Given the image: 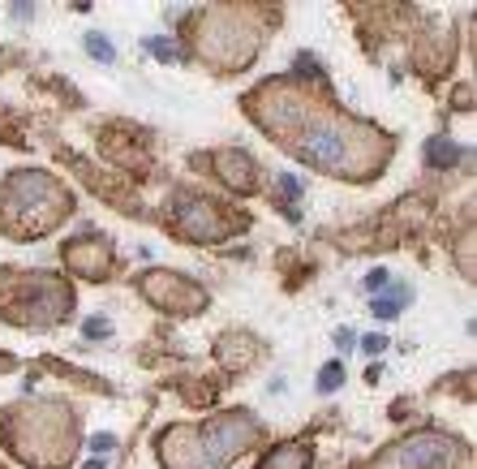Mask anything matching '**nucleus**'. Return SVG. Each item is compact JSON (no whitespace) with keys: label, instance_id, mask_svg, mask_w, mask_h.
<instances>
[{"label":"nucleus","instance_id":"23","mask_svg":"<svg viewBox=\"0 0 477 469\" xmlns=\"http://www.w3.org/2000/svg\"><path fill=\"white\" fill-rule=\"evenodd\" d=\"M336 344L340 349H353V332H336Z\"/></svg>","mask_w":477,"mask_h":469},{"label":"nucleus","instance_id":"19","mask_svg":"<svg viewBox=\"0 0 477 469\" xmlns=\"http://www.w3.org/2000/svg\"><path fill=\"white\" fill-rule=\"evenodd\" d=\"M361 349H365V353H383V349H387V340H383V336H365V340H361Z\"/></svg>","mask_w":477,"mask_h":469},{"label":"nucleus","instance_id":"12","mask_svg":"<svg viewBox=\"0 0 477 469\" xmlns=\"http://www.w3.org/2000/svg\"><path fill=\"white\" fill-rule=\"evenodd\" d=\"M258 469H310V448L305 444H280Z\"/></svg>","mask_w":477,"mask_h":469},{"label":"nucleus","instance_id":"6","mask_svg":"<svg viewBox=\"0 0 477 469\" xmlns=\"http://www.w3.org/2000/svg\"><path fill=\"white\" fill-rule=\"evenodd\" d=\"M249 9H216L202 22V57L216 61L220 69L249 65L258 52V30L245 18Z\"/></svg>","mask_w":477,"mask_h":469},{"label":"nucleus","instance_id":"11","mask_svg":"<svg viewBox=\"0 0 477 469\" xmlns=\"http://www.w3.org/2000/svg\"><path fill=\"white\" fill-rule=\"evenodd\" d=\"M69 263L82 272V276H90V280H99L103 272H108V245H103V241H69Z\"/></svg>","mask_w":477,"mask_h":469},{"label":"nucleus","instance_id":"8","mask_svg":"<svg viewBox=\"0 0 477 469\" xmlns=\"http://www.w3.org/2000/svg\"><path fill=\"white\" fill-rule=\"evenodd\" d=\"M177 228L194 241H224L228 233L241 228V216L224 212V207L211 202V198L185 194V198H177Z\"/></svg>","mask_w":477,"mask_h":469},{"label":"nucleus","instance_id":"21","mask_svg":"<svg viewBox=\"0 0 477 469\" xmlns=\"http://www.w3.org/2000/svg\"><path fill=\"white\" fill-rule=\"evenodd\" d=\"M280 185H284L288 198H301V181H297V177H280Z\"/></svg>","mask_w":477,"mask_h":469},{"label":"nucleus","instance_id":"9","mask_svg":"<svg viewBox=\"0 0 477 469\" xmlns=\"http://www.w3.org/2000/svg\"><path fill=\"white\" fill-rule=\"evenodd\" d=\"M142 289L155 306L164 310H181V315H194V310L206 306V293L189 280V276H177V272H146L142 276Z\"/></svg>","mask_w":477,"mask_h":469},{"label":"nucleus","instance_id":"2","mask_svg":"<svg viewBox=\"0 0 477 469\" xmlns=\"http://www.w3.org/2000/svg\"><path fill=\"white\" fill-rule=\"evenodd\" d=\"M258 439V418L245 409H228L206 427H172L159 435V456L168 469H211L228 465L241 448Z\"/></svg>","mask_w":477,"mask_h":469},{"label":"nucleus","instance_id":"16","mask_svg":"<svg viewBox=\"0 0 477 469\" xmlns=\"http://www.w3.org/2000/svg\"><path fill=\"white\" fill-rule=\"evenodd\" d=\"M340 383H344V366L340 361H327V366L318 371V392H336Z\"/></svg>","mask_w":477,"mask_h":469},{"label":"nucleus","instance_id":"24","mask_svg":"<svg viewBox=\"0 0 477 469\" xmlns=\"http://www.w3.org/2000/svg\"><path fill=\"white\" fill-rule=\"evenodd\" d=\"M86 469H108V465H103V461H90V465H86Z\"/></svg>","mask_w":477,"mask_h":469},{"label":"nucleus","instance_id":"15","mask_svg":"<svg viewBox=\"0 0 477 469\" xmlns=\"http://www.w3.org/2000/svg\"><path fill=\"white\" fill-rule=\"evenodd\" d=\"M86 47H90V57H95V61H108V65L117 61L112 39H108V35H99V30H90V35H86Z\"/></svg>","mask_w":477,"mask_h":469},{"label":"nucleus","instance_id":"5","mask_svg":"<svg viewBox=\"0 0 477 469\" xmlns=\"http://www.w3.org/2000/svg\"><path fill=\"white\" fill-rule=\"evenodd\" d=\"M18 422V439L13 448L30 461V465H61L73 448V422H69V409L65 405H30L22 413H13Z\"/></svg>","mask_w":477,"mask_h":469},{"label":"nucleus","instance_id":"18","mask_svg":"<svg viewBox=\"0 0 477 469\" xmlns=\"http://www.w3.org/2000/svg\"><path fill=\"white\" fill-rule=\"evenodd\" d=\"M86 336H90V340L108 336V323H103V319H86Z\"/></svg>","mask_w":477,"mask_h":469},{"label":"nucleus","instance_id":"3","mask_svg":"<svg viewBox=\"0 0 477 469\" xmlns=\"http://www.w3.org/2000/svg\"><path fill=\"white\" fill-rule=\"evenodd\" d=\"M69 190L61 181H52L47 173H13L0 190V224H9L13 237H35V233H47L57 228L65 216H69Z\"/></svg>","mask_w":477,"mask_h":469},{"label":"nucleus","instance_id":"1","mask_svg":"<svg viewBox=\"0 0 477 469\" xmlns=\"http://www.w3.org/2000/svg\"><path fill=\"white\" fill-rule=\"evenodd\" d=\"M249 108H254L258 125L276 142L293 146V155H301L305 164L323 168V173H336V177L365 181V177H375L391 155L387 134H379L365 121L327 112L323 103H314L305 91H297L288 82L262 86L249 99Z\"/></svg>","mask_w":477,"mask_h":469},{"label":"nucleus","instance_id":"7","mask_svg":"<svg viewBox=\"0 0 477 469\" xmlns=\"http://www.w3.org/2000/svg\"><path fill=\"white\" fill-rule=\"evenodd\" d=\"M464 456H469L464 444H456L452 435L421 431V435H408L396 448H387L375 469H460Z\"/></svg>","mask_w":477,"mask_h":469},{"label":"nucleus","instance_id":"10","mask_svg":"<svg viewBox=\"0 0 477 469\" xmlns=\"http://www.w3.org/2000/svg\"><path fill=\"white\" fill-rule=\"evenodd\" d=\"M216 173H220V181L228 185V190H254V177H258V168H254V160L245 151H220L216 155Z\"/></svg>","mask_w":477,"mask_h":469},{"label":"nucleus","instance_id":"13","mask_svg":"<svg viewBox=\"0 0 477 469\" xmlns=\"http://www.w3.org/2000/svg\"><path fill=\"white\" fill-rule=\"evenodd\" d=\"M426 160H430L435 168L456 164V160H460V146H456V142H447V138H435V142H430V151H426Z\"/></svg>","mask_w":477,"mask_h":469},{"label":"nucleus","instance_id":"22","mask_svg":"<svg viewBox=\"0 0 477 469\" xmlns=\"http://www.w3.org/2000/svg\"><path fill=\"white\" fill-rule=\"evenodd\" d=\"M365 284H370V289H379V284H387V272H383V267H375V272L365 276Z\"/></svg>","mask_w":477,"mask_h":469},{"label":"nucleus","instance_id":"17","mask_svg":"<svg viewBox=\"0 0 477 469\" xmlns=\"http://www.w3.org/2000/svg\"><path fill=\"white\" fill-rule=\"evenodd\" d=\"M146 47H151V52H155V57H159V61H177V47H172V43H168V39H151V43H146Z\"/></svg>","mask_w":477,"mask_h":469},{"label":"nucleus","instance_id":"4","mask_svg":"<svg viewBox=\"0 0 477 469\" xmlns=\"http://www.w3.org/2000/svg\"><path fill=\"white\" fill-rule=\"evenodd\" d=\"M73 310V289L52 272H5L0 276V315L18 328H57Z\"/></svg>","mask_w":477,"mask_h":469},{"label":"nucleus","instance_id":"20","mask_svg":"<svg viewBox=\"0 0 477 469\" xmlns=\"http://www.w3.org/2000/svg\"><path fill=\"white\" fill-rule=\"evenodd\" d=\"M90 448H95V452H112V448H117V439H112V435H95V439H90Z\"/></svg>","mask_w":477,"mask_h":469},{"label":"nucleus","instance_id":"14","mask_svg":"<svg viewBox=\"0 0 477 469\" xmlns=\"http://www.w3.org/2000/svg\"><path fill=\"white\" fill-rule=\"evenodd\" d=\"M408 297H413L408 289H400L396 297H379V301H375V315H379V319H396V315H400V310L408 306Z\"/></svg>","mask_w":477,"mask_h":469}]
</instances>
